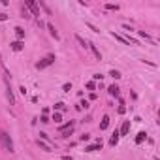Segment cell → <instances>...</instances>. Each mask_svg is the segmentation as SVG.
I'll use <instances>...</instances> for the list:
<instances>
[{"instance_id":"obj_24","label":"cell","mask_w":160,"mask_h":160,"mask_svg":"<svg viewBox=\"0 0 160 160\" xmlns=\"http://www.w3.org/2000/svg\"><path fill=\"white\" fill-rule=\"evenodd\" d=\"M75 38H77V42H79V43H81V45H83V47H85V40L81 38V36H75Z\"/></svg>"},{"instance_id":"obj_29","label":"cell","mask_w":160,"mask_h":160,"mask_svg":"<svg viewBox=\"0 0 160 160\" xmlns=\"http://www.w3.org/2000/svg\"><path fill=\"white\" fill-rule=\"evenodd\" d=\"M62 160H72V158H70V156H64V158H62Z\"/></svg>"},{"instance_id":"obj_12","label":"cell","mask_w":160,"mask_h":160,"mask_svg":"<svg viewBox=\"0 0 160 160\" xmlns=\"http://www.w3.org/2000/svg\"><path fill=\"white\" fill-rule=\"evenodd\" d=\"M47 28H49V32H51V36H53V38L55 40H59V32H56V30H55V27H53V25H47Z\"/></svg>"},{"instance_id":"obj_17","label":"cell","mask_w":160,"mask_h":160,"mask_svg":"<svg viewBox=\"0 0 160 160\" xmlns=\"http://www.w3.org/2000/svg\"><path fill=\"white\" fill-rule=\"evenodd\" d=\"M145 138H147V134H145V132H139V134H138V138H136V143H141Z\"/></svg>"},{"instance_id":"obj_26","label":"cell","mask_w":160,"mask_h":160,"mask_svg":"<svg viewBox=\"0 0 160 160\" xmlns=\"http://www.w3.org/2000/svg\"><path fill=\"white\" fill-rule=\"evenodd\" d=\"M89 138H90L89 134H83V136H81V141H89Z\"/></svg>"},{"instance_id":"obj_8","label":"cell","mask_w":160,"mask_h":160,"mask_svg":"<svg viewBox=\"0 0 160 160\" xmlns=\"http://www.w3.org/2000/svg\"><path fill=\"white\" fill-rule=\"evenodd\" d=\"M107 126H109V117L104 115V117H102V122H100V130H106Z\"/></svg>"},{"instance_id":"obj_9","label":"cell","mask_w":160,"mask_h":160,"mask_svg":"<svg viewBox=\"0 0 160 160\" xmlns=\"http://www.w3.org/2000/svg\"><path fill=\"white\" fill-rule=\"evenodd\" d=\"M107 92H109L111 96H115V98H119V87L117 85H111L109 89H107Z\"/></svg>"},{"instance_id":"obj_27","label":"cell","mask_w":160,"mask_h":160,"mask_svg":"<svg viewBox=\"0 0 160 160\" xmlns=\"http://www.w3.org/2000/svg\"><path fill=\"white\" fill-rule=\"evenodd\" d=\"M40 121H42V122H49V119H47V115H42V117H40Z\"/></svg>"},{"instance_id":"obj_22","label":"cell","mask_w":160,"mask_h":160,"mask_svg":"<svg viewBox=\"0 0 160 160\" xmlns=\"http://www.w3.org/2000/svg\"><path fill=\"white\" fill-rule=\"evenodd\" d=\"M94 81H89V83H87V89H89V90H94Z\"/></svg>"},{"instance_id":"obj_3","label":"cell","mask_w":160,"mask_h":160,"mask_svg":"<svg viewBox=\"0 0 160 160\" xmlns=\"http://www.w3.org/2000/svg\"><path fill=\"white\" fill-rule=\"evenodd\" d=\"M0 139H2L4 147H6L8 151L12 153V151H13V143H12V138H9V134H8V132H0Z\"/></svg>"},{"instance_id":"obj_11","label":"cell","mask_w":160,"mask_h":160,"mask_svg":"<svg viewBox=\"0 0 160 160\" xmlns=\"http://www.w3.org/2000/svg\"><path fill=\"white\" fill-rule=\"evenodd\" d=\"M117 143H119V132L115 130L113 136H111V139H109V145H117Z\"/></svg>"},{"instance_id":"obj_25","label":"cell","mask_w":160,"mask_h":160,"mask_svg":"<svg viewBox=\"0 0 160 160\" xmlns=\"http://www.w3.org/2000/svg\"><path fill=\"white\" fill-rule=\"evenodd\" d=\"M55 109H64V104H62V102H59V104L55 106Z\"/></svg>"},{"instance_id":"obj_2","label":"cell","mask_w":160,"mask_h":160,"mask_svg":"<svg viewBox=\"0 0 160 160\" xmlns=\"http://www.w3.org/2000/svg\"><path fill=\"white\" fill-rule=\"evenodd\" d=\"M53 62H55V55H47L45 59H42L38 64H36V68H38V70H43V68H47V66H51Z\"/></svg>"},{"instance_id":"obj_7","label":"cell","mask_w":160,"mask_h":160,"mask_svg":"<svg viewBox=\"0 0 160 160\" xmlns=\"http://www.w3.org/2000/svg\"><path fill=\"white\" fill-rule=\"evenodd\" d=\"M87 47H90V51H92V53H94V56H96V59H98V60H102V53H100V49H98L94 43H89V45H87Z\"/></svg>"},{"instance_id":"obj_18","label":"cell","mask_w":160,"mask_h":160,"mask_svg":"<svg viewBox=\"0 0 160 160\" xmlns=\"http://www.w3.org/2000/svg\"><path fill=\"white\" fill-rule=\"evenodd\" d=\"M109 75L113 77V79H119V77H121V74H119L117 70H111V72H109Z\"/></svg>"},{"instance_id":"obj_10","label":"cell","mask_w":160,"mask_h":160,"mask_svg":"<svg viewBox=\"0 0 160 160\" xmlns=\"http://www.w3.org/2000/svg\"><path fill=\"white\" fill-rule=\"evenodd\" d=\"M38 147L42 149V151H47V153L51 151V147H49V145H47V143H45V141H42V139H38Z\"/></svg>"},{"instance_id":"obj_16","label":"cell","mask_w":160,"mask_h":160,"mask_svg":"<svg viewBox=\"0 0 160 160\" xmlns=\"http://www.w3.org/2000/svg\"><path fill=\"white\" fill-rule=\"evenodd\" d=\"M74 125H75V122H74V121H70V122H66V125H62V126H60V132H64V130H70V128H74Z\"/></svg>"},{"instance_id":"obj_6","label":"cell","mask_w":160,"mask_h":160,"mask_svg":"<svg viewBox=\"0 0 160 160\" xmlns=\"http://www.w3.org/2000/svg\"><path fill=\"white\" fill-rule=\"evenodd\" d=\"M130 132V121H125L121 126V132H119V136H126V134Z\"/></svg>"},{"instance_id":"obj_13","label":"cell","mask_w":160,"mask_h":160,"mask_svg":"<svg viewBox=\"0 0 160 160\" xmlns=\"http://www.w3.org/2000/svg\"><path fill=\"white\" fill-rule=\"evenodd\" d=\"M6 96H8L9 104H15V96H13V90H12V89H8V90H6Z\"/></svg>"},{"instance_id":"obj_23","label":"cell","mask_w":160,"mask_h":160,"mask_svg":"<svg viewBox=\"0 0 160 160\" xmlns=\"http://www.w3.org/2000/svg\"><path fill=\"white\" fill-rule=\"evenodd\" d=\"M106 8H107V9H119L117 4H106Z\"/></svg>"},{"instance_id":"obj_4","label":"cell","mask_w":160,"mask_h":160,"mask_svg":"<svg viewBox=\"0 0 160 160\" xmlns=\"http://www.w3.org/2000/svg\"><path fill=\"white\" fill-rule=\"evenodd\" d=\"M25 6H27V8H28L34 15H40V6L34 2V0H27V2H25Z\"/></svg>"},{"instance_id":"obj_20","label":"cell","mask_w":160,"mask_h":160,"mask_svg":"<svg viewBox=\"0 0 160 160\" xmlns=\"http://www.w3.org/2000/svg\"><path fill=\"white\" fill-rule=\"evenodd\" d=\"M138 34H139V38H145V40H151V36H149L147 32H143V30H139Z\"/></svg>"},{"instance_id":"obj_5","label":"cell","mask_w":160,"mask_h":160,"mask_svg":"<svg viewBox=\"0 0 160 160\" xmlns=\"http://www.w3.org/2000/svg\"><path fill=\"white\" fill-rule=\"evenodd\" d=\"M98 149H102V141H96V143H92V145H87L85 151L87 153H94V151H98Z\"/></svg>"},{"instance_id":"obj_15","label":"cell","mask_w":160,"mask_h":160,"mask_svg":"<svg viewBox=\"0 0 160 160\" xmlns=\"http://www.w3.org/2000/svg\"><path fill=\"white\" fill-rule=\"evenodd\" d=\"M15 36H17V38H19V42H21V40L25 38V30L17 27V28H15Z\"/></svg>"},{"instance_id":"obj_21","label":"cell","mask_w":160,"mask_h":160,"mask_svg":"<svg viewBox=\"0 0 160 160\" xmlns=\"http://www.w3.org/2000/svg\"><path fill=\"white\" fill-rule=\"evenodd\" d=\"M53 121H55V122H60V121H62V115H60V113H55V115H53Z\"/></svg>"},{"instance_id":"obj_14","label":"cell","mask_w":160,"mask_h":160,"mask_svg":"<svg viewBox=\"0 0 160 160\" xmlns=\"http://www.w3.org/2000/svg\"><path fill=\"white\" fill-rule=\"evenodd\" d=\"M12 49L13 51H21L23 49V42H19V40H17V42H13L12 43Z\"/></svg>"},{"instance_id":"obj_1","label":"cell","mask_w":160,"mask_h":160,"mask_svg":"<svg viewBox=\"0 0 160 160\" xmlns=\"http://www.w3.org/2000/svg\"><path fill=\"white\" fill-rule=\"evenodd\" d=\"M115 40H119V42H122L125 45H138V40H134V38H128V36H122V34H115L113 32L111 34Z\"/></svg>"},{"instance_id":"obj_28","label":"cell","mask_w":160,"mask_h":160,"mask_svg":"<svg viewBox=\"0 0 160 160\" xmlns=\"http://www.w3.org/2000/svg\"><path fill=\"white\" fill-rule=\"evenodd\" d=\"M6 19H8V15H6V13H0V21H6Z\"/></svg>"},{"instance_id":"obj_19","label":"cell","mask_w":160,"mask_h":160,"mask_svg":"<svg viewBox=\"0 0 160 160\" xmlns=\"http://www.w3.org/2000/svg\"><path fill=\"white\" fill-rule=\"evenodd\" d=\"M72 132H74V128H70V130H64V132H60V134H62V138H70Z\"/></svg>"}]
</instances>
